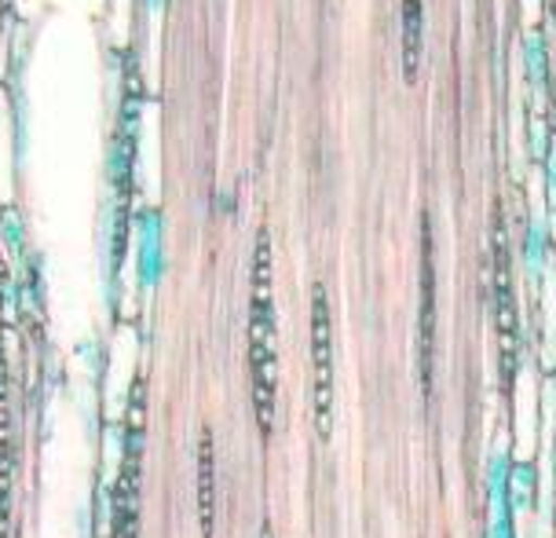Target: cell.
Instances as JSON below:
<instances>
[{
  "mask_svg": "<svg viewBox=\"0 0 556 538\" xmlns=\"http://www.w3.org/2000/svg\"><path fill=\"white\" fill-rule=\"evenodd\" d=\"M250 377H253V406L256 422L264 433H271L275 422V396H278V371H275V301H271V242L267 232L256 238L253 261V304H250Z\"/></svg>",
  "mask_w": 556,
  "mask_h": 538,
  "instance_id": "1",
  "label": "cell"
},
{
  "mask_svg": "<svg viewBox=\"0 0 556 538\" xmlns=\"http://www.w3.org/2000/svg\"><path fill=\"white\" fill-rule=\"evenodd\" d=\"M143 374L128 385V406H125V440H122V476H117L114 495V538H136V505H139V465H143Z\"/></svg>",
  "mask_w": 556,
  "mask_h": 538,
  "instance_id": "2",
  "label": "cell"
},
{
  "mask_svg": "<svg viewBox=\"0 0 556 538\" xmlns=\"http://www.w3.org/2000/svg\"><path fill=\"white\" fill-rule=\"evenodd\" d=\"M312 359H315V425L319 436L330 440L333 433V334H330V301L326 286L312 290Z\"/></svg>",
  "mask_w": 556,
  "mask_h": 538,
  "instance_id": "3",
  "label": "cell"
},
{
  "mask_svg": "<svg viewBox=\"0 0 556 538\" xmlns=\"http://www.w3.org/2000/svg\"><path fill=\"white\" fill-rule=\"evenodd\" d=\"M494 315H498V341H502V377L509 385L516 377V359H520V318H516L509 238H505L502 216L494 221Z\"/></svg>",
  "mask_w": 556,
  "mask_h": 538,
  "instance_id": "4",
  "label": "cell"
},
{
  "mask_svg": "<svg viewBox=\"0 0 556 538\" xmlns=\"http://www.w3.org/2000/svg\"><path fill=\"white\" fill-rule=\"evenodd\" d=\"M432 355H435V264L432 238L425 224V264H421V388H432Z\"/></svg>",
  "mask_w": 556,
  "mask_h": 538,
  "instance_id": "5",
  "label": "cell"
},
{
  "mask_svg": "<svg viewBox=\"0 0 556 538\" xmlns=\"http://www.w3.org/2000/svg\"><path fill=\"white\" fill-rule=\"evenodd\" d=\"M513 462L498 451L486 465V495H491V538H513Z\"/></svg>",
  "mask_w": 556,
  "mask_h": 538,
  "instance_id": "6",
  "label": "cell"
},
{
  "mask_svg": "<svg viewBox=\"0 0 556 538\" xmlns=\"http://www.w3.org/2000/svg\"><path fill=\"white\" fill-rule=\"evenodd\" d=\"M165 267V249H162V213L147 209L139 213V275L151 286Z\"/></svg>",
  "mask_w": 556,
  "mask_h": 538,
  "instance_id": "7",
  "label": "cell"
},
{
  "mask_svg": "<svg viewBox=\"0 0 556 538\" xmlns=\"http://www.w3.org/2000/svg\"><path fill=\"white\" fill-rule=\"evenodd\" d=\"M216 465H213V436L202 433V451H198V510H202V531L213 535L216 513Z\"/></svg>",
  "mask_w": 556,
  "mask_h": 538,
  "instance_id": "8",
  "label": "cell"
},
{
  "mask_svg": "<svg viewBox=\"0 0 556 538\" xmlns=\"http://www.w3.org/2000/svg\"><path fill=\"white\" fill-rule=\"evenodd\" d=\"M425 15H421V0H403V66L406 77L417 74L421 63V45H425Z\"/></svg>",
  "mask_w": 556,
  "mask_h": 538,
  "instance_id": "9",
  "label": "cell"
},
{
  "mask_svg": "<svg viewBox=\"0 0 556 538\" xmlns=\"http://www.w3.org/2000/svg\"><path fill=\"white\" fill-rule=\"evenodd\" d=\"M523 63H528V82L531 92H545V37L542 29H531L528 41H523Z\"/></svg>",
  "mask_w": 556,
  "mask_h": 538,
  "instance_id": "10",
  "label": "cell"
},
{
  "mask_svg": "<svg viewBox=\"0 0 556 538\" xmlns=\"http://www.w3.org/2000/svg\"><path fill=\"white\" fill-rule=\"evenodd\" d=\"M523 264H528L531 283H539L545 272V224L534 216L528 224V238H523Z\"/></svg>",
  "mask_w": 556,
  "mask_h": 538,
  "instance_id": "11",
  "label": "cell"
},
{
  "mask_svg": "<svg viewBox=\"0 0 556 538\" xmlns=\"http://www.w3.org/2000/svg\"><path fill=\"white\" fill-rule=\"evenodd\" d=\"M261 538H275V535H271V527H267V524H264V531H261Z\"/></svg>",
  "mask_w": 556,
  "mask_h": 538,
  "instance_id": "12",
  "label": "cell"
}]
</instances>
